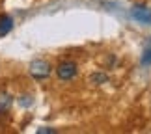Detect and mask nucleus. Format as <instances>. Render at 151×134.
I'll list each match as a JSON object with an SVG mask.
<instances>
[{"mask_svg": "<svg viewBox=\"0 0 151 134\" xmlns=\"http://www.w3.org/2000/svg\"><path fill=\"white\" fill-rule=\"evenodd\" d=\"M37 132H39V134H45V132H54V129H47V127H43V129H39Z\"/></svg>", "mask_w": 151, "mask_h": 134, "instance_id": "0eeeda50", "label": "nucleus"}, {"mask_svg": "<svg viewBox=\"0 0 151 134\" xmlns=\"http://www.w3.org/2000/svg\"><path fill=\"white\" fill-rule=\"evenodd\" d=\"M106 80H108V77L104 73H95L93 77H91V82L93 84H103V82H106Z\"/></svg>", "mask_w": 151, "mask_h": 134, "instance_id": "423d86ee", "label": "nucleus"}, {"mask_svg": "<svg viewBox=\"0 0 151 134\" xmlns=\"http://www.w3.org/2000/svg\"><path fill=\"white\" fill-rule=\"evenodd\" d=\"M30 75L36 80H43L50 75V65L45 60H34L30 63Z\"/></svg>", "mask_w": 151, "mask_h": 134, "instance_id": "f257e3e1", "label": "nucleus"}, {"mask_svg": "<svg viewBox=\"0 0 151 134\" xmlns=\"http://www.w3.org/2000/svg\"><path fill=\"white\" fill-rule=\"evenodd\" d=\"M131 15L134 21L142 22V24H151V9L146 6H134L131 9Z\"/></svg>", "mask_w": 151, "mask_h": 134, "instance_id": "7ed1b4c3", "label": "nucleus"}, {"mask_svg": "<svg viewBox=\"0 0 151 134\" xmlns=\"http://www.w3.org/2000/svg\"><path fill=\"white\" fill-rule=\"evenodd\" d=\"M142 63H144V65H151V39H149V43H147L146 47H144Z\"/></svg>", "mask_w": 151, "mask_h": 134, "instance_id": "39448f33", "label": "nucleus"}, {"mask_svg": "<svg viewBox=\"0 0 151 134\" xmlns=\"http://www.w3.org/2000/svg\"><path fill=\"white\" fill-rule=\"evenodd\" d=\"M11 28H13V19L8 17V15H2L0 17V37L6 36V34H9Z\"/></svg>", "mask_w": 151, "mask_h": 134, "instance_id": "20e7f679", "label": "nucleus"}, {"mask_svg": "<svg viewBox=\"0 0 151 134\" xmlns=\"http://www.w3.org/2000/svg\"><path fill=\"white\" fill-rule=\"evenodd\" d=\"M77 71L78 69H77V63L75 62H62L56 69V75L60 80H73L77 77Z\"/></svg>", "mask_w": 151, "mask_h": 134, "instance_id": "f03ea898", "label": "nucleus"}]
</instances>
